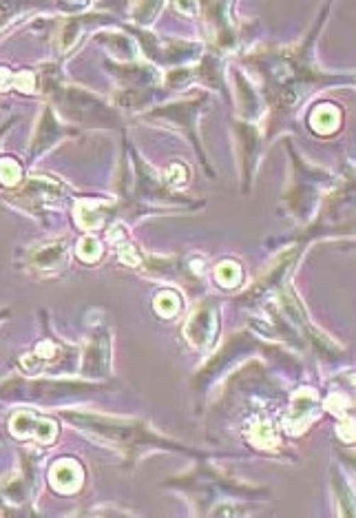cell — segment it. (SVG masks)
I'll use <instances>...</instances> for the list:
<instances>
[{
  "instance_id": "obj_1",
  "label": "cell",
  "mask_w": 356,
  "mask_h": 518,
  "mask_svg": "<svg viewBox=\"0 0 356 518\" xmlns=\"http://www.w3.org/2000/svg\"><path fill=\"white\" fill-rule=\"evenodd\" d=\"M65 416L76 423L78 428L87 430L96 438H102L109 446H118L126 450L128 454H135L142 448H168L177 450L179 446L168 443L162 436L148 430L142 421H126V419H116V416H102L93 412H65Z\"/></svg>"
},
{
  "instance_id": "obj_2",
  "label": "cell",
  "mask_w": 356,
  "mask_h": 518,
  "mask_svg": "<svg viewBox=\"0 0 356 518\" xmlns=\"http://www.w3.org/2000/svg\"><path fill=\"white\" fill-rule=\"evenodd\" d=\"M9 428H11V434L21 436V438H35V441H40V443H49V441L55 438V432H58V428H55L51 419L33 414L29 410L16 412Z\"/></svg>"
},
{
  "instance_id": "obj_3",
  "label": "cell",
  "mask_w": 356,
  "mask_h": 518,
  "mask_svg": "<svg viewBox=\"0 0 356 518\" xmlns=\"http://www.w3.org/2000/svg\"><path fill=\"white\" fill-rule=\"evenodd\" d=\"M215 328H217V315L211 306H201V308L191 317L189 325H186V335H189L191 343L197 345V348H206L213 337H215Z\"/></svg>"
},
{
  "instance_id": "obj_4",
  "label": "cell",
  "mask_w": 356,
  "mask_h": 518,
  "mask_svg": "<svg viewBox=\"0 0 356 518\" xmlns=\"http://www.w3.org/2000/svg\"><path fill=\"white\" fill-rule=\"evenodd\" d=\"M109 370V339L102 333H96L87 343L84 350V374L104 377Z\"/></svg>"
},
{
  "instance_id": "obj_5",
  "label": "cell",
  "mask_w": 356,
  "mask_h": 518,
  "mask_svg": "<svg viewBox=\"0 0 356 518\" xmlns=\"http://www.w3.org/2000/svg\"><path fill=\"white\" fill-rule=\"evenodd\" d=\"M67 255V244L65 239H55L49 244H43L38 248H33L29 255V264L33 271H55L60 268Z\"/></svg>"
},
{
  "instance_id": "obj_6",
  "label": "cell",
  "mask_w": 356,
  "mask_h": 518,
  "mask_svg": "<svg viewBox=\"0 0 356 518\" xmlns=\"http://www.w3.org/2000/svg\"><path fill=\"white\" fill-rule=\"evenodd\" d=\"M51 483L60 492H78L82 485V470L76 460L62 458L51 468Z\"/></svg>"
},
{
  "instance_id": "obj_7",
  "label": "cell",
  "mask_w": 356,
  "mask_h": 518,
  "mask_svg": "<svg viewBox=\"0 0 356 518\" xmlns=\"http://www.w3.org/2000/svg\"><path fill=\"white\" fill-rule=\"evenodd\" d=\"M25 195L33 202V204H51L55 202L60 195H62V188L51 182V180H31L27 186H25Z\"/></svg>"
},
{
  "instance_id": "obj_8",
  "label": "cell",
  "mask_w": 356,
  "mask_h": 518,
  "mask_svg": "<svg viewBox=\"0 0 356 518\" xmlns=\"http://www.w3.org/2000/svg\"><path fill=\"white\" fill-rule=\"evenodd\" d=\"M58 133H60V126H58V122L53 120L51 109H47V111H45V115H43L40 129H38V133H35V140H33V144L38 142V149H40V146H45V144H51V142L55 140V136H58Z\"/></svg>"
},
{
  "instance_id": "obj_9",
  "label": "cell",
  "mask_w": 356,
  "mask_h": 518,
  "mask_svg": "<svg viewBox=\"0 0 356 518\" xmlns=\"http://www.w3.org/2000/svg\"><path fill=\"white\" fill-rule=\"evenodd\" d=\"M76 217H78L80 226L96 228V226H100V222L104 217V208H100L96 204H80L78 210H76Z\"/></svg>"
},
{
  "instance_id": "obj_10",
  "label": "cell",
  "mask_w": 356,
  "mask_h": 518,
  "mask_svg": "<svg viewBox=\"0 0 356 518\" xmlns=\"http://www.w3.org/2000/svg\"><path fill=\"white\" fill-rule=\"evenodd\" d=\"M217 279H219L223 286H235V284H239V279H241L239 266H237L235 261L221 264V266L217 268Z\"/></svg>"
},
{
  "instance_id": "obj_11",
  "label": "cell",
  "mask_w": 356,
  "mask_h": 518,
  "mask_svg": "<svg viewBox=\"0 0 356 518\" xmlns=\"http://www.w3.org/2000/svg\"><path fill=\"white\" fill-rule=\"evenodd\" d=\"M0 180H3L5 184H16L18 180H21V166H18L13 160H0Z\"/></svg>"
},
{
  "instance_id": "obj_12",
  "label": "cell",
  "mask_w": 356,
  "mask_h": 518,
  "mask_svg": "<svg viewBox=\"0 0 356 518\" xmlns=\"http://www.w3.org/2000/svg\"><path fill=\"white\" fill-rule=\"evenodd\" d=\"M100 244L93 239V237H84L78 246V255L84 259V261H96L100 257Z\"/></svg>"
},
{
  "instance_id": "obj_13",
  "label": "cell",
  "mask_w": 356,
  "mask_h": 518,
  "mask_svg": "<svg viewBox=\"0 0 356 518\" xmlns=\"http://www.w3.org/2000/svg\"><path fill=\"white\" fill-rule=\"evenodd\" d=\"M155 308H157L162 315L171 317L173 313H177L179 301H177V297H173L171 293H164V295H160V297L155 299Z\"/></svg>"
},
{
  "instance_id": "obj_14",
  "label": "cell",
  "mask_w": 356,
  "mask_h": 518,
  "mask_svg": "<svg viewBox=\"0 0 356 518\" xmlns=\"http://www.w3.org/2000/svg\"><path fill=\"white\" fill-rule=\"evenodd\" d=\"M7 315H9V311H0V321H3V319H5Z\"/></svg>"
}]
</instances>
